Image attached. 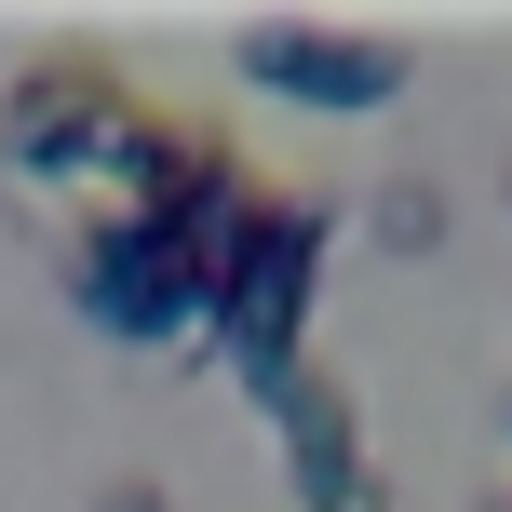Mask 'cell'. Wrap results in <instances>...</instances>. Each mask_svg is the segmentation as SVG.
<instances>
[{"label": "cell", "instance_id": "obj_1", "mask_svg": "<svg viewBox=\"0 0 512 512\" xmlns=\"http://www.w3.org/2000/svg\"><path fill=\"white\" fill-rule=\"evenodd\" d=\"M149 122H162V108L135 95V81H108L95 54H41V68L0 95V176L95 189V216H122L135 162H149Z\"/></svg>", "mask_w": 512, "mask_h": 512}, {"label": "cell", "instance_id": "obj_2", "mask_svg": "<svg viewBox=\"0 0 512 512\" xmlns=\"http://www.w3.org/2000/svg\"><path fill=\"white\" fill-rule=\"evenodd\" d=\"M324 256H337V203L270 189V216H256L243 270L203 297V337H216V364H230L243 405H270V391L310 364V297H324Z\"/></svg>", "mask_w": 512, "mask_h": 512}, {"label": "cell", "instance_id": "obj_3", "mask_svg": "<svg viewBox=\"0 0 512 512\" xmlns=\"http://www.w3.org/2000/svg\"><path fill=\"white\" fill-rule=\"evenodd\" d=\"M68 297L95 337H122V351H162V337L203 324V270H189L176 216H81L68 230Z\"/></svg>", "mask_w": 512, "mask_h": 512}, {"label": "cell", "instance_id": "obj_4", "mask_svg": "<svg viewBox=\"0 0 512 512\" xmlns=\"http://www.w3.org/2000/svg\"><path fill=\"white\" fill-rule=\"evenodd\" d=\"M230 68L256 95H297V108H391L418 81V41H391V27H310V14H256L230 41Z\"/></svg>", "mask_w": 512, "mask_h": 512}, {"label": "cell", "instance_id": "obj_5", "mask_svg": "<svg viewBox=\"0 0 512 512\" xmlns=\"http://www.w3.org/2000/svg\"><path fill=\"white\" fill-rule=\"evenodd\" d=\"M270 445H283V486L297 512H378V459H364V391L337 378V364H297V378L270 391Z\"/></svg>", "mask_w": 512, "mask_h": 512}, {"label": "cell", "instance_id": "obj_6", "mask_svg": "<svg viewBox=\"0 0 512 512\" xmlns=\"http://www.w3.org/2000/svg\"><path fill=\"white\" fill-rule=\"evenodd\" d=\"M364 230H378L391 256H432V243H445V189H432V176H391L378 203H364Z\"/></svg>", "mask_w": 512, "mask_h": 512}, {"label": "cell", "instance_id": "obj_7", "mask_svg": "<svg viewBox=\"0 0 512 512\" xmlns=\"http://www.w3.org/2000/svg\"><path fill=\"white\" fill-rule=\"evenodd\" d=\"M95 512H176V499H162L149 472H122V486H95Z\"/></svg>", "mask_w": 512, "mask_h": 512}, {"label": "cell", "instance_id": "obj_8", "mask_svg": "<svg viewBox=\"0 0 512 512\" xmlns=\"http://www.w3.org/2000/svg\"><path fill=\"white\" fill-rule=\"evenodd\" d=\"M486 512H512V499H486Z\"/></svg>", "mask_w": 512, "mask_h": 512}]
</instances>
